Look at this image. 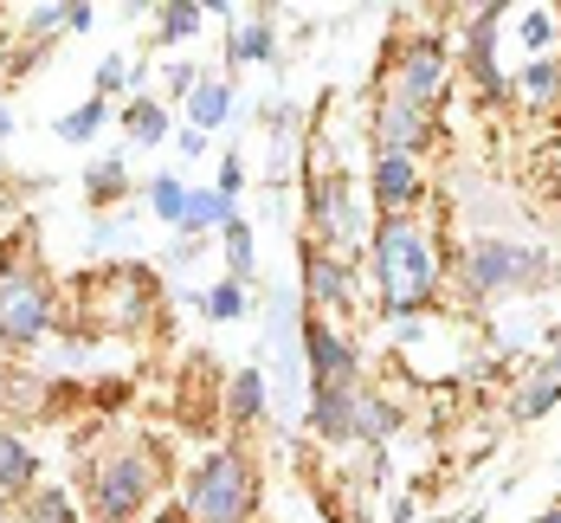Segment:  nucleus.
Segmentation results:
<instances>
[{
  "instance_id": "nucleus-1",
  "label": "nucleus",
  "mask_w": 561,
  "mask_h": 523,
  "mask_svg": "<svg viewBox=\"0 0 561 523\" xmlns=\"http://www.w3.org/2000/svg\"><path fill=\"white\" fill-rule=\"evenodd\" d=\"M368 259H375V291H381V310L388 317H420L439 304L446 291V259H439V239L420 214L407 220H375L368 227Z\"/></svg>"
},
{
  "instance_id": "nucleus-2",
  "label": "nucleus",
  "mask_w": 561,
  "mask_h": 523,
  "mask_svg": "<svg viewBox=\"0 0 561 523\" xmlns=\"http://www.w3.org/2000/svg\"><path fill=\"white\" fill-rule=\"evenodd\" d=\"M162 491V453L142 440H116L84 465V511L91 523H142Z\"/></svg>"
},
{
  "instance_id": "nucleus-3",
  "label": "nucleus",
  "mask_w": 561,
  "mask_h": 523,
  "mask_svg": "<svg viewBox=\"0 0 561 523\" xmlns=\"http://www.w3.org/2000/svg\"><path fill=\"white\" fill-rule=\"evenodd\" d=\"M265 498V471L245 446H214L181 478V511L194 523H252Z\"/></svg>"
},
{
  "instance_id": "nucleus-4",
  "label": "nucleus",
  "mask_w": 561,
  "mask_h": 523,
  "mask_svg": "<svg viewBox=\"0 0 561 523\" xmlns=\"http://www.w3.org/2000/svg\"><path fill=\"white\" fill-rule=\"evenodd\" d=\"M446 272H451V285H458L465 304H497V297H510V291L542 285V278H549V252L484 232V239H471V246L451 252Z\"/></svg>"
},
{
  "instance_id": "nucleus-5",
  "label": "nucleus",
  "mask_w": 561,
  "mask_h": 523,
  "mask_svg": "<svg viewBox=\"0 0 561 523\" xmlns=\"http://www.w3.org/2000/svg\"><path fill=\"white\" fill-rule=\"evenodd\" d=\"M58 323V285L33 265L0 252V343L7 349H33Z\"/></svg>"
},
{
  "instance_id": "nucleus-6",
  "label": "nucleus",
  "mask_w": 561,
  "mask_h": 523,
  "mask_svg": "<svg viewBox=\"0 0 561 523\" xmlns=\"http://www.w3.org/2000/svg\"><path fill=\"white\" fill-rule=\"evenodd\" d=\"M381 91H393L400 104H413V111L439 116L451 91V53L439 33H407V39H393L388 65H381Z\"/></svg>"
},
{
  "instance_id": "nucleus-7",
  "label": "nucleus",
  "mask_w": 561,
  "mask_h": 523,
  "mask_svg": "<svg viewBox=\"0 0 561 523\" xmlns=\"http://www.w3.org/2000/svg\"><path fill=\"white\" fill-rule=\"evenodd\" d=\"M310 246H323V252H336V259H348L355 246H362V201H355V181L342 169H323L310 174Z\"/></svg>"
},
{
  "instance_id": "nucleus-8",
  "label": "nucleus",
  "mask_w": 561,
  "mask_h": 523,
  "mask_svg": "<svg viewBox=\"0 0 561 523\" xmlns=\"http://www.w3.org/2000/svg\"><path fill=\"white\" fill-rule=\"evenodd\" d=\"M297 343L310 362V395H330V388H362V343L336 330L330 317H304L297 323Z\"/></svg>"
},
{
  "instance_id": "nucleus-9",
  "label": "nucleus",
  "mask_w": 561,
  "mask_h": 523,
  "mask_svg": "<svg viewBox=\"0 0 561 523\" xmlns=\"http://www.w3.org/2000/svg\"><path fill=\"white\" fill-rule=\"evenodd\" d=\"M368 136H375V156H407V162H420V156L433 149V136H439V116L400 104L393 91H375V123H368Z\"/></svg>"
},
{
  "instance_id": "nucleus-10",
  "label": "nucleus",
  "mask_w": 561,
  "mask_h": 523,
  "mask_svg": "<svg viewBox=\"0 0 561 523\" xmlns=\"http://www.w3.org/2000/svg\"><path fill=\"white\" fill-rule=\"evenodd\" d=\"M497 26H504V7H471L465 13V78L484 104H510V78L497 71Z\"/></svg>"
},
{
  "instance_id": "nucleus-11",
  "label": "nucleus",
  "mask_w": 561,
  "mask_h": 523,
  "mask_svg": "<svg viewBox=\"0 0 561 523\" xmlns=\"http://www.w3.org/2000/svg\"><path fill=\"white\" fill-rule=\"evenodd\" d=\"M368 201H375V220H407V214H420V201H426V169L407 162V156H375V169H368Z\"/></svg>"
},
{
  "instance_id": "nucleus-12",
  "label": "nucleus",
  "mask_w": 561,
  "mask_h": 523,
  "mask_svg": "<svg viewBox=\"0 0 561 523\" xmlns=\"http://www.w3.org/2000/svg\"><path fill=\"white\" fill-rule=\"evenodd\" d=\"M297 265H304V304H310V317L317 310H355V265L336 259V252H323V246H297Z\"/></svg>"
},
{
  "instance_id": "nucleus-13",
  "label": "nucleus",
  "mask_w": 561,
  "mask_h": 523,
  "mask_svg": "<svg viewBox=\"0 0 561 523\" xmlns=\"http://www.w3.org/2000/svg\"><path fill=\"white\" fill-rule=\"evenodd\" d=\"M355 401H362V388H330V395H310V407H304L310 433H317V440H330V446H355Z\"/></svg>"
},
{
  "instance_id": "nucleus-14",
  "label": "nucleus",
  "mask_w": 561,
  "mask_h": 523,
  "mask_svg": "<svg viewBox=\"0 0 561 523\" xmlns=\"http://www.w3.org/2000/svg\"><path fill=\"white\" fill-rule=\"evenodd\" d=\"M33 485H39V453H33L20 433H7V427H0V498H7V504H20Z\"/></svg>"
},
{
  "instance_id": "nucleus-15",
  "label": "nucleus",
  "mask_w": 561,
  "mask_h": 523,
  "mask_svg": "<svg viewBox=\"0 0 561 523\" xmlns=\"http://www.w3.org/2000/svg\"><path fill=\"white\" fill-rule=\"evenodd\" d=\"M272 53H278L272 13H239L232 20V39H226V65H265Z\"/></svg>"
},
{
  "instance_id": "nucleus-16",
  "label": "nucleus",
  "mask_w": 561,
  "mask_h": 523,
  "mask_svg": "<svg viewBox=\"0 0 561 523\" xmlns=\"http://www.w3.org/2000/svg\"><path fill=\"white\" fill-rule=\"evenodd\" d=\"M232 220H239V201H226L220 187H187V214H181V232H187V239L226 232Z\"/></svg>"
},
{
  "instance_id": "nucleus-17",
  "label": "nucleus",
  "mask_w": 561,
  "mask_h": 523,
  "mask_svg": "<svg viewBox=\"0 0 561 523\" xmlns=\"http://www.w3.org/2000/svg\"><path fill=\"white\" fill-rule=\"evenodd\" d=\"M556 401H561V349L549 355V362H542V368H536V375H529V382H523V388H516V401H510V420H523V427H529V420H542V413H549Z\"/></svg>"
},
{
  "instance_id": "nucleus-18",
  "label": "nucleus",
  "mask_w": 561,
  "mask_h": 523,
  "mask_svg": "<svg viewBox=\"0 0 561 523\" xmlns=\"http://www.w3.org/2000/svg\"><path fill=\"white\" fill-rule=\"evenodd\" d=\"M272 401V388H265V375L259 368H239V375H226V420L245 433V427H259V413Z\"/></svg>"
},
{
  "instance_id": "nucleus-19",
  "label": "nucleus",
  "mask_w": 561,
  "mask_h": 523,
  "mask_svg": "<svg viewBox=\"0 0 561 523\" xmlns=\"http://www.w3.org/2000/svg\"><path fill=\"white\" fill-rule=\"evenodd\" d=\"M393 433H400V407L362 382V401H355V440H362V446H388Z\"/></svg>"
},
{
  "instance_id": "nucleus-20",
  "label": "nucleus",
  "mask_w": 561,
  "mask_h": 523,
  "mask_svg": "<svg viewBox=\"0 0 561 523\" xmlns=\"http://www.w3.org/2000/svg\"><path fill=\"white\" fill-rule=\"evenodd\" d=\"M220 246H226V285L245 291L252 278H259V239H252V220L239 214V220L220 232Z\"/></svg>"
},
{
  "instance_id": "nucleus-21",
  "label": "nucleus",
  "mask_w": 561,
  "mask_h": 523,
  "mask_svg": "<svg viewBox=\"0 0 561 523\" xmlns=\"http://www.w3.org/2000/svg\"><path fill=\"white\" fill-rule=\"evenodd\" d=\"M510 98H523L529 111H549V104L561 98V65H556V58H529V65L516 71Z\"/></svg>"
},
{
  "instance_id": "nucleus-22",
  "label": "nucleus",
  "mask_w": 561,
  "mask_h": 523,
  "mask_svg": "<svg viewBox=\"0 0 561 523\" xmlns=\"http://www.w3.org/2000/svg\"><path fill=\"white\" fill-rule=\"evenodd\" d=\"M78 498L65 491V485H33L26 498H20V523H78Z\"/></svg>"
},
{
  "instance_id": "nucleus-23",
  "label": "nucleus",
  "mask_w": 561,
  "mask_h": 523,
  "mask_svg": "<svg viewBox=\"0 0 561 523\" xmlns=\"http://www.w3.org/2000/svg\"><path fill=\"white\" fill-rule=\"evenodd\" d=\"M226 116H232V84H226V78H201L194 98H187V123L207 136V129H220Z\"/></svg>"
},
{
  "instance_id": "nucleus-24",
  "label": "nucleus",
  "mask_w": 561,
  "mask_h": 523,
  "mask_svg": "<svg viewBox=\"0 0 561 523\" xmlns=\"http://www.w3.org/2000/svg\"><path fill=\"white\" fill-rule=\"evenodd\" d=\"M123 136H129V143H142V149H156V143L169 136V111H162L156 98H142V91H136V98L123 104Z\"/></svg>"
},
{
  "instance_id": "nucleus-25",
  "label": "nucleus",
  "mask_w": 561,
  "mask_h": 523,
  "mask_svg": "<svg viewBox=\"0 0 561 523\" xmlns=\"http://www.w3.org/2000/svg\"><path fill=\"white\" fill-rule=\"evenodd\" d=\"M123 194H129V169H123V156H104V162L84 169V201H91V207H111V201H123Z\"/></svg>"
},
{
  "instance_id": "nucleus-26",
  "label": "nucleus",
  "mask_w": 561,
  "mask_h": 523,
  "mask_svg": "<svg viewBox=\"0 0 561 523\" xmlns=\"http://www.w3.org/2000/svg\"><path fill=\"white\" fill-rule=\"evenodd\" d=\"M162 26H156V46H181V39H194L201 26H207V7H194V0H174L156 13Z\"/></svg>"
},
{
  "instance_id": "nucleus-27",
  "label": "nucleus",
  "mask_w": 561,
  "mask_h": 523,
  "mask_svg": "<svg viewBox=\"0 0 561 523\" xmlns=\"http://www.w3.org/2000/svg\"><path fill=\"white\" fill-rule=\"evenodd\" d=\"M104 123H111V104H104V98H84L78 111L58 116V143H91Z\"/></svg>"
},
{
  "instance_id": "nucleus-28",
  "label": "nucleus",
  "mask_w": 561,
  "mask_h": 523,
  "mask_svg": "<svg viewBox=\"0 0 561 523\" xmlns=\"http://www.w3.org/2000/svg\"><path fill=\"white\" fill-rule=\"evenodd\" d=\"M149 207H156V220H162V227H181V214H187V181H181V174H156Z\"/></svg>"
},
{
  "instance_id": "nucleus-29",
  "label": "nucleus",
  "mask_w": 561,
  "mask_h": 523,
  "mask_svg": "<svg viewBox=\"0 0 561 523\" xmlns=\"http://www.w3.org/2000/svg\"><path fill=\"white\" fill-rule=\"evenodd\" d=\"M201 310H207L214 323H232V317H245V291H239V285H214V291H201Z\"/></svg>"
},
{
  "instance_id": "nucleus-30",
  "label": "nucleus",
  "mask_w": 561,
  "mask_h": 523,
  "mask_svg": "<svg viewBox=\"0 0 561 523\" xmlns=\"http://www.w3.org/2000/svg\"><path fill=\"white\" fill-rule=\"evenodd\" d=\"M536 187H542V194H549V201L561 207V129L549 136V149L536 156Z\"/></svg>"
},
{
  "instance_id": "nucleus-31",
  "label": "nucleus",
  "mask_w": 561,
  "mask_h": 523,
  "mask_svg": "<svg viewBox=\"0 0 561 523\" xmlns=\"http://www.w3.org/2000/svg\"><path fill=\"white\" fill-rule=\"evenodd\" d=\"M142 84V71H129V58H104L98 65V91L91 98H111V91H136Z\"/></svg>"
},
{
  "instance_id": "nucleus-32",
  "label": "nucleus",
  "mask_w": 561,
  "mask_h": 523,
  "mask_svg": "<svg viewBox=\"0 0 561 523\" xmlns=\"http://www.w3.org/2000/svg\"><path fill=\"white\" fill-rule=\"evenodd\" d=\"M516 33H523V46H529V53H542V46H556V13H549V7H529Z\"/></svg>"
},
{
  "instance_id": "nucleus-33",
  "label": "nucleus",
  "mask_w": 561,
  "mask_h": 523,
  "mask_svg": "<svg viewBox=\"0 0 561 523\" xmlns=\"http://www.w3.org/2000/svg\"><path fill=\"white\" fill-rule=\"evenodd\" d=\"M214 187H220L226 201H239V194H245V156H239V149H226V156H220V181H214Z\"/></svg>"
},
{
  "instance_id": "nucleus-34",
  "label": "nucleus",
  "mask_w": 561,
  "mask_h": 523,
  "mask_svg": "<svg viewBox=\"0 0 561 523\" xmlns=\"http://www.w3.org/2000/svg\"><path fill=\"white\" fill-rule=\"evenodd\" d=\"M201 78H207L201 65H169V91H174V98H194V84H201Z\"/></svg>"
},
{
  "instance_id": "nucleus-35",
  "label": "nucleus",
  "mask_w": 561,
  "mask_h": 523,
  "mask_svg": "<svg viewBox=\"0 0 561 523\" xmlns=\"http://www.w3.org/2000/svg\"><path fill=\"white\" fill-rule=\"evenodd\" d=\"M142 523H194V518H187L181 504H162V511H149V518H142Z\"/></svg>"
},
{
  "instance_id": "nucleus-36",
  "label": "nucleus",
  "mask_w": 561,
  "mask_h": 523,
  "mask_svg": "<svg viewBox=\"0 0 561 523\" xmlns=\"http://www.w3.org/2000/svg\"><path fill=\"white\" fill-rule=\"evenodd\" d=\"M181 156H207V136L201 129H181Z\"/></svg>"
},
{
  "instance_id": "nucleus-37",
  "label": "nucleus",
  "mask_w": 561,
  "mask_h": 523,
  "mask_svg": "<svg viewBox=\"0 0 561 523\" xmlns=\"http://www.w3.org/2000/svg\"><path fill=\"white\" fill-rule=\"evenodd\" d=\"M393 523H413V498H393V511H388Z\"/></svg>"
},
{
  "instance_id": "nucleus-38",
  "label": "nucleus",
  "mask_w": 561,
  "mask_h": 523,
  "mask_svg": "<svg viewBox=\"0 0 561 523\" xmlns=\"http://www.w3.org/2000/svg\"><path fill=\"white\" fill-rule=\"evenodd\" d=\"M536 523H561V504H549V511H542V518H536Z\"/></svg>"
},
{
  "instance_id": "nucleus-39",
  "label": "nucleus",
  "mask_w": 561,
  "mask_h": 523,
  "mask_svg": "<svg viewBox=\"0 0 561 523\" xmlns=\"http://www.w3.org/2000/svg\"><path fill=\"white\" fill-rule=\"evenodd\" d=\"M451 523H484V511H465V518H451Z\"/></svg>"
},
{
  "instance_id": "nucleus-40",
  "label": "nucleus",
  "mask_w": 561,
  "mask_h": 523,
  "mask_svg": "<svg viewBox=\"0 0 561 523\" xmlns=\"http://www.w3.org/2000/svg\"><path fill=\"white\" fill-rule=\"evenodd\" d=\"M7 518H13V504H7V498H0V523H7Z\"/></svg>"
},
{
  "instance_id": "nucleus-41",
  "label": "nucleus",
  "mask_w": 561,
  "mask_h": 523,
  "mask_svg": "<svg viewBox=\"0 0 561 523\" xmlns=\"http://www.w3.org/2000/svg\"><path fill=\"white\" fill-rule=\"evenodd\" d=\"M413 523H451V518H413Z\"/></svg>"
}]
</instances>
